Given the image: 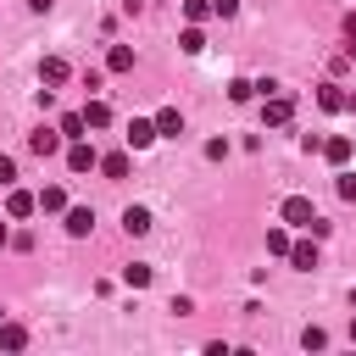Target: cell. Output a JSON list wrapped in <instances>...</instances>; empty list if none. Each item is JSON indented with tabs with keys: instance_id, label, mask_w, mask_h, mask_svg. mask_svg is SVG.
<instances>
[{
	"instance_id": "6da1fadb",
	"label": "cell",
	"mask_w": 356,
	"mask_h": 356,
	"mask_svg": "<svg viewBox=\"0 0 356 356\" xmlns=\"http://www.w3.org/2000/svg\"><path fill=\"white\" fill-rule=\"evenodd\" d=\"M278 217H284L289 228H312V217H317V206H312L306 195H289V200L278 206Z\"/></svg>"
},
{
	"instance_id": "7a4b0ae2",
	"label": "cell",
	"mask_w": 356,
	"mask_h": 356,
	"mask_svg": "<svg viewBox=\"0 0 356 356\" xmlns=\"http://www.w3.org/2000/svg\"><path fill=\"white\" fill-rule=\"evenodd\" d=\"M289 117H295V100H289V95H267V106H261V122H267V128H284Z\"/></svg>"
},
{
	"instance_id": "3957f363",
	"label": "cell",
	"mask_w": 356,
	"mask_h": 356,
	"mask_svg": "<svg viewBox=\"0 0 356 356\" xmlns=\"http://www.w3.org/2000/svg\"><path fill=\"white\" fill-rule=\"evenodd\" d=\"M122 139H128V150H145V145H156V139H161V134H156V117H134Z\"/></svg>"
},
{
	"instance_id": "277c9868",
	"label": "cell",
	"mask_w": 356,
	"mask_h": 356,
	"mask_svg": "<svg viewBox=\"0 0 356 356\" xmlns=\"http://www.w3.org/2000/svg\"><path fill=\"white\" fill-rule=\"evenodd\" d=\"M67 167H72V172H95V167H100L95 145H89V139H72V145H67Z\"/></svg>"
},
{
	"instance_id": "5b68a950",
	"label": "cell",
	"mask_w": 356,
	"mask_h": 356,
	"mask_svg": "<svg viewBox=\"0 0 356 356\" xmlns=\"http://www.w3.org/2000/svg\"><path fill=\"white\" fill-rule=\"evenodd\" d=\"M61 139H67L61 128H33V134H28V150H33V156H56Z\"/></svg>"
},
{
	"instance_id": "8992f818",
	"label": "cell",
	"mask_w": 356,
	"mask_h": 356,
	"mask_svg": "<svg viewBox=\"0 0 356 356\" xmlns=\"http://www.w3.org/2000/svg\"><path fill=\"white\" fill-rule=\"evenodd\" d=\"M33 211H39L33 189H6V217H33Z\"/></svg>"
},
{
	"instance_id": "52a82bcc",
	"label": "cell",
	"mask_w": 356,
	"mask_h": 356,
	"mask_svg": "<svg viewBox=\"0 0 356 356\" xmlns=\"http://www.w3.org/2000/svg\"><path fill=\"white\" fill-rule=\"evenodd\" d=\"M317 106H323V111H356V95H345L339 83H323V89H317Z\"/></svg>"
},
{
	"instance_id": "ba28073f",
	"label": "cell",
	"mask_w": 356,
	"mask_h": 356,
	"mask_svg": "<svg viewBox=\"0 0 356 356\" xmlns=\"http://www.w3.org/2000/svg\"><path fill=\"white\" fill-rule=\"evenodd\" d=\"M350 150H356V139H350V134H334V139H323V156H328L334 167H345V161H350Z\"/></svg>"
},
{
	"instance_id": "9c48e42d",
	"label": "cell",
	"mask_w": 356,
	"mask_h": 356,
	"mask_svg": "<svg viewBox=\"0 0 356 356\" xmlns=\"http://www.w3.org/2000/svg\"><path fill=\"white\" fill-rule=\"evenodd\" d=\"M89 228H95V211L89 206H67V234L72 239H89Z\"/></svg>"
},
{
	"instance_id": "30bf717a",
	"label": "cell",
	"mask_w": 356,
	"mask_h": 356,
	"mask_svg": "<svg viewBox=\"0 0 356 356\" xmlns=\"http://www.w3.org/2000/svg\"><path fill=\"white\" fill-rule=\"evenodd\" d=\"M156 134H161V139H178V134H184V117H178V106H161V111H156Z\"/></svg>"
},
{
	"instance_id": "8fae6325",
	"label": "cell",
	"mask_w": 356,
	"mask_h": 356,
	"mask_svg": "<svg viewBox=\"0 0 356 356\" xmlns=\"http://www.w3.org/2000/svg\"><path fill=\"white\" fill-rule=\"evenodd\" d=\"M67 72H72V67H67L61 56H44V61H39V83H67Z\"/></svg>"
},
{
	"instance_id": "7c38bea8",
	"label": "cell",
	"mask_w": 356,
	"mask_h": 356,
	"mask_svg": "<svg viewBox=\"0 0 356 356\" xmlns=\"http://www.w3.org/2000/svg\"><path fill=\"white\" fill-rule=\"evenodd\" d=\"M122 228H128V234L139 239V234H150L156 222H150V211H145V206H128V211H122Z\"/></svg>"
},
{
	"instance_id": "4fadbf2b",
	"label": "cell",
	"mask_w": 356,
	"mask_h": 356,
	"mask_svg": "<svg viewBox=\"0 0 356 356\" xmlns=\"http://www.w3.org/2000/svg\"><path fill=\"white\" fill-rule=\"evenodd\" d=\"M128 167H134V161H128V150H111V156H100V172H106V178H128Z\"/></svg>"
},
{
	"instance_id": "5bb4252c",
	"label": "cell",
	"mask_w": 356,
	"mask_h": 356,
	"mask_svg": "<svg viewBox=\"0 0 356 356\" xmlns=\"http://www.w3.org/2000/svg\"><path fill=\"white\" fill-rule=\"evenodd\" d=\"M39 211H67V189L61 184H44L39 189Z\"/></svg>"
},
{
	"instance_id": "9a60e30c",
	"label": "cell",
	"mask_w": 356,
	"mask_h": 356,
	"mask_svg": "<svg viewBox=\"0 0 356 356\" xmlns=\"http://www.w3.org/2000/svg\"><path fill=\"white\" fill-rule=\"evenodd\" d=\"M289 261H295L300 273H312V267H317V245H312V239H300V245H289Z\"/></svg>"
},
{
	"instance_id": "2e32d148",
	"label": "cell",
	"mask_w": 356,
	"mask_h": 356,
	"mask_svg": "<svg viewBox=\"0 0 356 356\" xmlns=\"http://www.w3.org/2000/svg\"><path fill=\"white\" fill-rule=\"evenodd\" d=\"M106 67H111V72H134V50H128V44H111V50H106Z\"/></svg>"
},
{
	"instance_id": "e0dca14e",
	"label": "cell",
	"mask_w": 356,
	"mask_h": 356,
	"mask_svg": "<svg viewBox=\"0 0 356 356\" xmlns=\"http://www.w3.org/2000/svg\"><path fill=\"white\" fill-rule=\"evenodd\" d=\"M83 122H89V128H106V122H111V106H106V100H83Z\"/></svg>"
},
{
	"instance_id": "ac0fdd59",
	"label": "cell",
	"mask_w": 356,
	"mask_h": 356,
	"mask_svg": "<svg viewBox=\"0 0 356 356\" xmlns=\"http://www.w3.org/2000/svg\"><path fill=\"white\" fill-rule=\"evenodd\" d=\"M122 284H128V289H145V284H150V267H145V261H128V267H122Z\"/></svg>"
},
{
	"instance_id": "d6986e66",
	"label": "cell",
	"mask_w": 356,
	"mask_h": 356,
	"mask_svg": "<svg viewBox=\"0 0 356 356\" xmlns=\"http://www.w3.org/2000/svg\"><path fill=\"white\" fill-rule=\"evenodd\" d=\"M0 345H6V350H22V345H28V328H17V323H0Z\"/></svg>"
},
{
	"instance_id": "ffe728a7",
	"label": "cell",
	"mask_w": 356,
	"mask_h": 356,
	"mask_svg": "<svg viewBox=\"0 0 356 356\" xmlns=\"http://www.w3.org/2000/svg\"><path fill=\"white\" fill-rule=\"evenodd\" d=\"M83 128H89L83 111H67V117H61V134H67V139H83Z\"/></svg>"
},
{
	"instance_id": "44dd1931",
	"label": "cell",
	"mask_w": 356,
	"mask_h": 356,
	"mask_svg": "<svg viewBox=\"0 0 356 356\" xmlns=\"http://www.w3.org/2000/svg\"><path fill=\"white\" fill-rule=\"evenodd\" d=\"M289 245H295V239H289L284 228H267V250H273V256H289Z\"/></svg>"
},
{
	"instance_id": "7402d4cb",
	"label": "cell",
	"mask_w": 356,
	"mask_h": 356,
	"mask_svg": "<svg viewBox=\"0 0 356 356\" xmlns=\"http://www.w3.org/2000/svg\"><path fill=\"white\" fill-rule=\"evenodd\" d=\"M184 17H189V22H206V17H217V11H211V0H184Z\"/></svg>"
},
{
	"instance_id": "603a6c76",
	"label": "cell",
	"mask_w": 356,
	"mask_h": 356,
	"mask_svg": "<svg viewBox=\"0 0 356 356\" xmlns=\"http://www.w3.org/2000/svg\"><path fill=\"white\" fill-rule=\"evenodd\" d=\"M178 44H184L189 56H200V50H206V33H200V28H184V39H178Z\"/></svg>"
},
{
	"instance_id": "cb8c5ba5",
	"label": "cell",
	"mask_w": 356,
	"mask_h": 356,
	"mask_svg": "<svg viewBox=\"0 0 356 356\" xmlns=\"http://www.w3.org/2000/svg\"><path fill=\"white\" fill-rule=\"evenodd\" d=\"M250 95H256V83H245V78H234V83H228V100H250Z\"/></svg>"
},
{
	"instance_id": "d4e9b609",
	"label": "cell",
	"mask_w": 356,
	"mask_h": 356,
	"mask_svg": "<svg viewBox=\"0 0 356 356\" xmlns=\"http://www.w3.org/2000/svg\"><path fill=\"white\" fill-rule=\"evenodd\" d=\"M300 345H306V350H323V345H328V334H323V328H306V334H300Z\"/></svg>"
},
{
	"instance_id": "484cf974",
	"label": "cell",
	"mask_w": 356,
	"mask_h": 356,
	"mask_svg": "<svg viewBox=\"0 0 356 356\" xmlns=\"http://www.w3.org/2000/svg\"><path fill=\"white\" fill-rule=\"evenodd\" d=\"M11 178H17V161H11V156H0V189H11Z\"/></svg>"
},
{
	"instance_id": "4316f807",
	"label": "cell",
	"mask_w": 356,
	"mask_h": 356,
	"mask_svg": "<svg viewBox=\"0 0 356 356\" xmlns=\"http://www.w3.org/2000/svg\"><path fill=\"white\" fill-rule=\"evenodd\" d=\"M339 195H345V200H356V172H339Z\"/></svg>"
},
{
	"instance_id": "83f0119b",
	"label": "cell",
	"mask_w": 356,
	"mask_h": 356,
	"mask_svg": "<svg viewBox=\"0 0 356 356\" xmlns=\"http://www.w3.org/2000/svg\"><path fill=\"white\" fill-rule=\"evenodd\" d=\"M211 11H217V17H234V11H239V0H211Z\"/></svg>"
},
{
	"instance_id": "f1b7e54d",
	"label": "cell",
	"mask_w": 356,
	"mask_h": 356,
	"mask_svg": "<svg viewBox=\"0 0 356 356\" xmlns=\"http://www.w3.org/2000/svg\"><path fill=\"white\" fill-rule=\"evenodd\" d=\"M28 6H33V11H50V0H28Z\"/></svg>"
},
{
	"instance_id": "f546056e",
	"label": "cell",
	"mask_w": 356,
	"mask_h": 356,
	"mask_svg": "<svg viewBox=\"0 0 356 356\" xmlns=\"http://www.w3.org/2000/svg\"><path fill=\"white\" fill-rule=\"evenodd\" d=\"M6 239H11V234H6V222H0V245H6Z\"/></svg>"
},
{
	"instance_id": "4dcf8cb0",
	"label": "cell",
	"mask_w": 356,
	"mask_h": 356,
	"mask_svg": "<svg viewBox=\"0 0 356 356\" xmlns=\"http://www.w3.org/2000/svg\"><path fill=\"white\" fill-rule=\"evenodd\" d=\"M350 339H356V317H350Z\"/></svg>"
},
{
	"instance_id": "1f68e13d",
	"label": "cell",
	"mask_w": 356,
	"mask_h": 356,
	"mask_svg": "<svg viewBox=\"0 0 356 356\" xmlns=\"http://www.w3.org/2000/svg\"><path fill=\"white\" fill-rule=\"evenodd\" d=\"M0 323H6V306H0Z\"/></svg>"
}]
</instances>
